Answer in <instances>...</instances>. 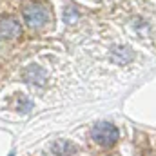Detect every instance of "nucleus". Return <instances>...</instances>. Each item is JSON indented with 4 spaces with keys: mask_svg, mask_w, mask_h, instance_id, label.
I'll return each mask as SVG.
<instances>
[{
    "mask_svg": "<svg viewBox=\"0 0 156 156\" xmlns=\"http://www.w3.org/2000/svg\"><path fill=\"white\" fill-rule=\"evenodd\" d=\"M53 153L56 156H73L76 153V147L67 140H60L53 145Z\"/></svg>",
    "mask_w": 156,
    "mask_h": 156,
    "instance_id": "20e7f679",
    "label": "nucleus"
},
{
    "mask_svg": "<svg viewBox=\"0 0 156 156\" xmlns=\"http://www.w3.org/2000/svg\"><path fill=\"white\" fill-rule=\"evenodd\" d=\"M67 20H69V22H73V7H71V5L67 7Z\"/></svg>",
    "mask_w": 156,
    "mask_h": 156,
    "instance_id": "423d86ee",
    "label": "nucleus"
},
{
    "mask_svg": "<svg viewBox=\"0 0 156 156\" xmlns=\"http://www.w3.org/2000/svg\"><path fill=\"white\" fill-rule=\"evenodd\" d=\"M22 33L20 22L15 16H4L0 18V38L2 40H13Z\"/></svg>",
    "mask_w": 156,
    "mask_h": 156,
    "instance_id": "7ed1b4c3",
    "label": "nucleus"
},
{
    "mask_svg": "<svg viewBox=\"0 0 156 156\" xmlns=\"http://www.w3.org/2000/svg\"><path fill=\"white\" fill-rule=\"evenodd\" d=\"M22 16L26 24L33 29H42L53 20V13L44 4H26L22 9Z\"/></svg>",
    "mask_w": 156,
    "mask_h": 156,
    "instance_id": "f257e3e1",
    "label": "nucleus"
},
{
    "mask_svg": "<svg viewBox=\"0 0 156 156\" xmlns=\"http://www.w3.org/2000/svg\"><path fill=\"white\" fill-rule=\"evenodd\" d=\"M26 80L35 82V83H44V82H45V73L40 69L38 66H31V67L26 71Z\"/></svg>",
    "mask_w": 156,
    "mask_h": 156,
    "instance_id": "39448f33",
    "label": "nucleus"
},
{
    "mask_svg": "<svg viewBox=\"0 0 156 156\" xmlns=\"http://www.w3.org/2000/svg\"><path fill=\"white\" fill-rule=\"evenodd\" d=\"M91 136H93V140L98 142L100 145L111 147V145H115V144L118 142L120 133H118V129L113 125V123H109V122H98V123L93 125Z\"/></svg>",
    "mask_w": 156,
    "mask_h": 156,
    "instance_id": "f03ea898",
    "label": "nucleus"
},
{
    "mask_svg": "<svg viewBox=\"0 0 156 156\" xmlns=\"http://www.w3.org/2000/svg\"><path fill=\"white\" fill-rule=\"evenodd\" d=\"M9 156H13V153H11V154H9Z\"/></svg>",
    "mask_w": 156,
    "mask_h": 156,
    "instance_id": "0eeeda50",
    "label": "nucleus"
}]
</instances>
